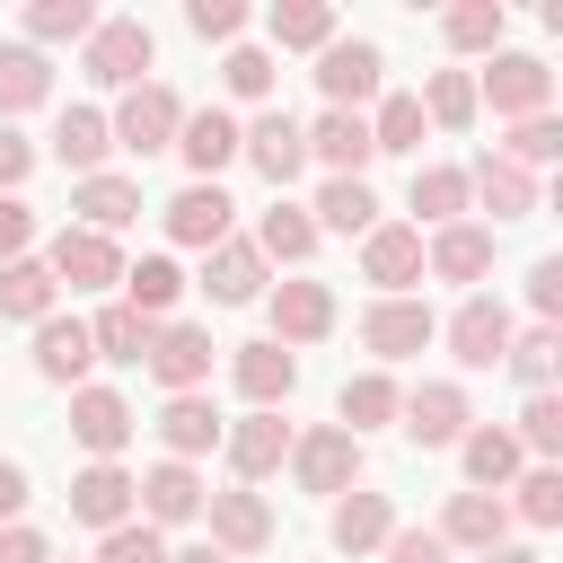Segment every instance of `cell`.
<instances>
[{
    "mask_svg": "<svg viewBox=\"0 0 563 563\" xmlns=\"http://www.w3.org/2000/svg\"><path fill=\"white\" fill-rule=\"evenodd\" d=\"M150 62H158V35H150L141 18H97L88 44H79V70H88L97 88H141Z\"/></svg>",
    "mask_w": 563,
    "mask_h": 563,
    "instance_id": "cell-1",
    "label": "cell"
},
{
    "mask_svg": "<svg viewBox=\"0 0 563 563\" xmlns=\"http://www.w3.org/2000/svg\"><path fill=\"white\" fill-rule=\"evenodd\" d=\"M176 123H185V97H176L167 79H141V88H123V106L106 114L114 150H132V158H158V150H176Z\"/></svg>",
    "mask_w": 563,
    "mask_h": 563,
    "instance_id": "cell-2",
    "label": "cell"
},
{
    "mask_svg": "<svg viewBox=\"0 0 563 563\" xmlns=\"http://www.w3.org/2000/svg\"><path fill=\"white\" fill-rule=\"evenodd\" d=\"M378 70H387V53H378L369 35H334V44L317 53V97H325L334 114H361V106L378 97Z\"/></svg>",
    "mask_w": 563,
    "mask_h": 563,
    "instance_id": "cell-3",
    "label": "cell"
},
{
    "mask_svg": "<svg viewBox=\"0 0 563 563\" xmlns=\"http://www.w3.org/2000/svg\"><path fill=\"white\" fill-rule=\"evenodd\" d=\"M493 97L501 123H528V114H554V70L537 53H493V70L475 79V106Z\"/></svg>",
    "mask_w": 563,
    "mask_h": 563,
    "instance_id": "cell-4",
    "label": "cell"
},
{
    "mask_svg": "<svg viewBox=\"0 0 563 563\" xmlns=\"http://www.w3.org/2000/svg\"><path fill=\"white\" fill-rule=\"evenodd\" d=\"M440 334H449L457 369H501V352H510V334H519V325H510V308H501L493 290H466V299H457V317H449Z\"/></svg>",
    "mask_w": 563,
    "mask_h": 563,
    "instance_id": "cell-5",
    "label": "cell"
},
{
    "mask_svg": "<svg viewBox=\"0 0 563 563\" xmlns=\"http://www.w3.org/2000/svg\"><path fill=\"white\" fill-rule=\"evenodd\" d=\"M396 422H405V440H413V449H457V440L475 431V413H466V387H457V378H422V387L396 405Z\"/></svg>",
    "mask_w": 563,
    "mask_h": 563,
    "instance_id": "cell-6",
    "label": "cell"
},
{
    "mask_svg": "<svg viewBox=\"0 0 563 563\" xmlns=\"http://www.w3.org/2000/svg\"><path fill=\"white\" fill-rule=\"evenodd\" d=\"M290 475H299V493H352L361 484V440L334 431V422L290 431Z\"/></svg>",
    "mask_w": 563,
    "mask_h": 563,
    "instance_id": "cell-7",
    "label": "cell"
},
{
    "mask_svg": "<svg viewBox=\"0 0 563 563\" xmlns=\"http://www.w3.org/2000/svg\"><path fill=\"white\" fill-rule=\"evenodd\" d=\"M44 273H53V290H114V282H123V255H114V238H97V229H53Z\"/></svg>",
    "mask_w": 563,
    "mask_h": 563,
    "instance_id": "cell-8",
    "label": "cell"
},
{
    "mask_svg": "<svg viewBox=\"0 0 563 563\" xmlns=\"http://www.w3.org/2000/svg\"><path fill=\"white\" fill-rule=\"evenodd\" d=\"M361 282H378V299H413V282H422V229L378 220L361 238Z\"/></svg>",
    "mask_w": 563,
    "mask_h": 563,
    "instance_id": "cell-9",
    "label": "cell"
},
{
    "mask_svg": "<svg viewBox=\"0 0 563 563\" xmlns=\"http://www.w3.org/2000/svg\"><path fill=\"white\" fill-rule=\"evenodd\" d=\"M132 431H141V422H132V405H123L114 387H70V440L88 449V466H114Z\"/></svg>",
    "mask_w": 563,
    "mask_h": 563,
    "instance_id": "cell-10",
    "label": "cell"
},
{
    "mask_svg": "<svg viewBox=\"0 0 563 563\" xmlns=\"http://www.w3.org/2000/svg\"><path fill=\"white\" fill-rule=\"evenodd\" d=\"M229 378H238L246 413H282V405H290V387H299V352H282L273 334H264V343H238Z\"/></svg>",
    "mask_w": 563,
    "mask_h": 563,
    "instance_id": "cell-11",
    "label": "cell"
},
{
    "mask_svg": "<svg viewBox=\"0 0 563 563\" xmlns=\"http://www.w3.org/2000/svg\"><path fill=\"white\" fill-rule=\"evenodd\" d=\"M132 510H141V528H185V519H202V475L158 457L150 475H132Z\"/></svg>",
    "mask_w": 563,
    "mask_h": 563,
    "instance_id": "cell-12",
    "label": "cell"
},
{
    "mask_svg": "<svg viewBox=\"0 0 563 563\" xmlns=\"http://www.w3.org/2000/svg\"><path fill=\"white\" fill-rule=\"evenodd\" d=\"M238 158L264 176V185H290L299 167H308V141H299V123L273 106V114H255V123H238Z\"/></svg>",
    "mask_w": 563,
    "mask_h": 563,
    "instance_id": "cell-13",
    "label": "cell"
},
{
    "mask_svg": "<svg viewBox=\"0 0 563 563\" xmlns=\"http://www.w3.org/2000/svg\"><path fill=\"white\" fill-rule=\"evenodd\" d=\"M440 334V317L422 308V299H369L361 308V343L378 352V361H405V352H422Z\"/></svg>",
    "mask_w": 563,
    "mask_h": 563,
    "instance_id": "cell-14",
    "label": "cell"
},
{
    "mask_svg": "<svg viewBox=\"0 0 563 563\" xmlns=\"http://www.w3.org/2000/svg\"><path fill=\"white\" fill-rule=\"evenodd\" d=\"M150 378H158L167 396H202V378H211V334H202V325H158V334H150Z\"/></svg>",
    "mask_w": 563,
    "mask_h": 563,
    "instance_id": "cell-15",
    "label": "cell"
},
{
    "mask_svg": "<svg viewBox=\"0 0 563 563\" xmlns=\"http://www.w3.org/2000/svg\"><path fill=\"white\" fill-rule=\"evenodd\" d=\"M220 457L238 466V484H264V475L290 457V422H282V413H238V422L220 431Z\"/></svg>",
    "mask_w": 563,
    "mask_h": 563,
    "instance_id": "cell-16",
    "label": "cell"
},
{
    "mask_svg": "<svg viewBox=\"0 0 563 563\" xmlns=\"http://www.w3.org/2000/svg\"><path fill=\"white\" fill-rule=\"evenodd\" d=\"M202 519H211V545H220L229 563L273 545V510H264V493H202Z\"/></svg>",
    "mask_w": 563,
    "mask_h": 563,
    "instance_id": "cell-17",
    "label": "cell"
},
{
    "mask_svg": "<svg viewBox=\"0 0 563 563\" xmlns=\"http://www.w3.org/2000/svg\"><path fill=\"white\" fill-rule=\"evenodd\" d=\"M176 150H185L194 185H220V167L238 158V114H229V106H194V114L176 123Z\"/></svg>",
    "mask_w": 563,
    "mask_h": 563,
    "instance_id": "cell-18",
    "label": "cell"
},
{
    "mask_svg": "<svg viewBox=\"0 0 563 563\" xmlns=\"http://www.w3.org/2000/svg\"><path fill=\"white\" fill-rule=\"evenodd\" d=\"M299 141H308V158L325 167V176H361L378 150H369V114H317V123H299Z\"/></svg>",
    "mask_w": 563,
    "mask_h": 563,
    "instance_id": "cell-19",
    "label": "cell"
},
{
    "mask_svg": "<svg viewBox=\"0 0 563 563\" xmlns=\"http://www.w3.org/2000/svg\"><path fill=\"white\" fill-rule=\"evenodd\" d=\"M334 334V290L325 282H282L273 290V343L299 352V343H325Z\"/></svg>",
    "mask_w": 563,
    "mask_h": 563,
    "instance_id": "cell-20",
    "label": "cell"
},
{
    "mask_svg": "<svg viewBox=\"0 0 563 563\" xmlns=\"http://www.w3.org/2000/svg\"><path fill=\"white\" fill-rule=\"evenodd\" d=\"M431 537L466 545V554H493V545H510V510H501V493H449V510H440Z\"/></svg>",
    "mask_w": 563,
    "mask_h": 563,
    "instance_id": "cell-21",
    "label": "cell"
},
{
    "mask_svg": "<svg viewBox=\"0 0 563 563\" xmlns=\"http://www.w3.org/2000/svg\"><path fill=\"white\" fill-rule=\"evenodd\" d=\"M325 537H334V554H378L387 537H396V501L387 493H334V519H325Z\"/></svg>",
    "mask_w": 563,
    "mask_h": 563,
    "instance_id": "cell-22",
    "label": "cell"
},
{
    "mask_svg": "<svg viewBox=\"0 0 563 563\" xmlns=\"http://www.w3.org/2000/svg\"><path fill=\"white\" fill-rule=\"evenodd\" d=\"M466 202H484L493 220H528V211H537V176L510 167L501 150H484V158L466 167Z\"/></svg>",
    "mask_w": 563,
    "mask_h": 563,
    "instance_id": "cell-23",
    "label": "cell"
},
{
    "mask_svg": "<svg viewBox=\"0 0 563 563\" xmlns=\"http://www.w3.org/2000/svg\"><path fill=\"white\" fill-rule=\"evenodd\" d=\"M70 211H79L70 229L114 238V229H132V220H141V185H132V176H114V167H106V176H79V185H70Z\"/></svg>",
    "mask_w": 563,
    "mask_h": 563,
    "instance_id": "cell-24",
    "label": "cell"
},
{
    "mask_svg": "<svg viewBox=\"0 0 563 563\" xmlns=\"http://www.w3.org/2000/svg\"><path fill=\"white\" fill-rule=\"evenodd\" d=\"M422 273H431V282H484V273H493V229H475V220H449V229H431V246H422Z\"/></svg>",
    "mask_w": 563,
    "mask_h": 563,
    "instance_id": "cell-25",
    "label": "cell"
},
{
    "mask_svg": "<svg viewBox=\"0 0 563 563\" xmlns=\"http://www.w3.org/2000/svg\"><path fill=\"white\" fill-rule=\"evenodd\" d=\"M202 290H211V308L264 299V255H255V238H220V246L202 255Z\"/></svg>",
    "mask_w": 563,
    "mask_h": 563,
    "instance_id": "cell-26",
    "label": "cell"
},
{
    "mask_svg": "<svg viewBox=\"0 0 563 563\" xmlns=\"http://www.w3.org/2000/svg\"><path fill=\"white\" fill-rule=\"evenodd\" d=\"M88 361H97L88 317H44V325H35V378H53V387H88Z\"/></svg>",
    "mask_w": 563,
    "mask_h": 563,
    "instance_id": "cell-27",
    "label": "cell"
},
{
    "mask_svg": "<svg viewBox=\"0 0 563 563\" xmlns=\"http://www.w3.org/2000/svg\"><path fill=\"white\" fill-rule=\"evenodd\" d=\"M220 431H229V422L211 413V396H167V405H158V449H167L176 466L211 457V449H220Z\"/></svg>",
    "mask_w": 563,
    "mask_h": 563,
    "instance_id": "cell-28",
    "label": "cell"
},
{
    "mask_svg": "<svg viewBox=\"0 0 563 563\" xmlns=\"http://www.w3.org/2000/svg\"><path fill=\"white\" fill-rule=\"evenodd\" d=\"M229 211H238V202H229L220 185H185L158 220H167V238H176V246H202V255H211V246L229 238Z\"/></svg>",
    "mask_w": 563,
    "mask_h": 563,
    "instance_id": "cell-29",
    "label": "cell"
},
{
    "mask_svg": "<svg viewBox=\"0 0 563 563\" xmlns=\"http://www.w3.org/2000/svg\"><path fill=\"white\" fill-rule=\"evenodd\" d=\"M70 519L97 528V537L123 528V519H132V475H123V466H79V475H70Z\"/></svg>",
    "mask_w": 563,
    "mask_h": 563,
    "instance_id": "cell-30",
    "label": "cell"
},
{
    "mask_svg": "<svg viewBox=\"0 0 563 563\" xmlns=\"http://www.w3.org/2000/svg\"><path fill=\"white\" fill-rule=\"evenodd\" d=\"M308 220H317V238H325V229H334V238H369V229H378V194H369L361 176H325L317 202H308Z\"/></svg>",
    "mask_w": 563,
    "mask_h": 563,
    "instance_id": "cell-31",
    "label": "cell"
},
{
    "mask_svg": "<svg viewBox=\"0 0 563 563\" xmlns=\"http://www.w3.org/2000/svg\"><path fill=\"white\" fill-rule=\"evenodd\" d=\"M457 457H466V493H501V484H519V466H528L501 422H475V431L457 440Z\"/></svg>",
    "mask_w": 563,
    "mask_h": 563,
    "instance_id": "cell-32",
    "label": "cell"
},
{
    "mask_svg": "<svg viewBox=\"0 0 563 563\" xmlns=\"http://www.w3.org/2000/svg\"><path fill=\"white\" fill-rule=\"evenodd\" d=\"M106 150H114L106 114H97V106H62V123H53V158H62L70 176H106Z\"/></svg>",
    "mask_w": 563,
    "mask_h": 563,
    "instance_id": "cell-33",
    "label": "cell"
},
{
    "mask_svg": "<svg viewBox=\"0 0 563 563\" xmlns=\"http://www.w3.org/2000/svg\"><path fill=\"white\" fill-rule=\"evenodd\" d=\"M396 405H405V387L387 378V369H361V378H343V396H334V431H378V422H396Z\"/></svg>",
    "mask_w": 563,
    "mask_h": 563,
    "instance_id": "cell-34",
    "label": "cell"
},
{
    "mask_svg": "<svg viewBox=\"0 0 563 563\" xmlns=\"http://www.w3.org/2000/svg\"><path fill=\"white\" fill-rule=\"evenodd\" d=\"M264 35L282 53H325L334 44V0H273L264 9Z\"/></svg>",
    "mask_w": 563,
    "mask_h": 563,
    "instance_id": "cell-35",
    "label": "cell"
},
{
    "mask_svg": "<svg viewBox=\"0 0 563 563\" xmlns=\"http://www.w3.org/2000/svg\"><path fill=\"white\" fill-rule=\"evenodd\" d=\"M44 97H53V62L35 44H0V123L9 114H35Z\"/></svg>",
    "mask_w": 563,
    "mask_h": 563,
    "instance_id": "cell-36",
    "label": "cell"
},
{
    "mask_svg": "<svg viewBox=\"0 0 563 563\" xmlns=\"http://www.w3.org/2000/svg\"><path fill=\"white\" fill-rule=\"evenodd\" d=\"M176 299H185L176 255H141V264H123V308H132V317H150V325H158Z\"/></svg>",
    "mask_w": 563,
    "mask_h": 563,
    "instance_id": "cell-37",
    "label": "cell"
},
{
    "mask_svg": "<svg viewBox=\"0 0 563 563\" xmlns=\"http://www.w3.org/2000/svg\"><path fill=\"white\" fill-rule=\"evenodd\" d=\"M53 273H44V255H18V264H0V317H18V325H44L53 317Z\"/></svg>",
    "mask_w": 563,
    "mask_h": 563,
    "instance_id": "cell-38",
    "label": "cell"
},
{
    "mask_svg": "<svg viewBox=\"0 0 563 563\" xmlns=\"http://www.w3.org/2000/svg\"><path fill=\"white\" fill-rule=\"evenodd\" d=\"M405 211H413V229H422V220H431V229H449V220L466 211V167H413Z\"/></svg>",
    "mask_w": 563,
    "mask_h": 563,
    "instance_id": "cell-39",
    "label": "cell"
},
{
    "mask_svg": "<svg viewBox=\"0 0 563 563\" xmlns=\"http://www.w3.org/2000/svg\"><path fill=\"white\" fill-rule=\"evenodd\" d=\"M255 255H264V264H308V255H317V220H308L299 202H273V211L255 220Z\"/></svg>",
    "mask_w": 563,
    "mask_h": 563,
    "instance_id": "cell-40",
    "label": "cell"
},
{
    "mask_svg": "<svg viewBox=\"0 0 563 563\" xmlns=\"http://www.w3.org/2000/svg\"><path fill=\"white\" fill-rule=\"evenodd\" d=\"M413 106H422V123H440V132H466V123H475V70H431Z\"/></svg>",
    "mask_w": 563,
    "mask_h": 563,
    "instance_id": "cell-41",
    "label": "cell"
},
{
    "mask_svg": "<svg viewBox=\"0 0 563 563\" xmlns=\"http://www.w3.org/2000/svg\"><path fill=\"white\" fill-rule=\"evenodd\" d=\"M422 106H413V88H396V97H378V114H369V150H387V158H413L422 150Z\"/></svg>",
    "mask_w": 563,
    "mask_h": 563,
    "instance_id": "cell-42",
    "label": "cell"
},
{
    "mask_svg": "<svg viewBox=\"0 0 563 563\" xmlns=\"http://www.w3.org/2000/svg\"><path fill=\"white\" fill-rule=\"evenodd\" d=\"M150 334H158V325H150V317H132L123 299L88 317V343H97V361H150Z\"/></svg>",
    "mask_w": 563,
    "mask_h": 563,
    "instance_id": "cell-43",
    "label": "cell"
},
{
    "mask_svg": "<svg viewBox=\"0 0 563 563\" xmlns=\"http://www.w3.org/2000/svg\"><path fill=\"white\" fill-rule=\"evenodd\" d=\"M510 440H519V457L554 466V457H563V396H554V387H537V396L519 405V431H510Z\"/></svg>",
    "mask_w": 563,
    "mask_h": 563,
    "instance_id": "cell-44",
    "label": "cell"
},
{
    "mask_svg": "<svg viewBox=\"0 0 563 563\" xmlns=\"http://www.w3.org/2000/svg\"><path fill=\"white\" fill-rule=\"evenodd\" d=\"M501 510L528 519V528H563V466H519V484H510Z\"/></svg>",
    "mask_w": 563,
    "mask_h": 563,
    "instance_id": "cell-45",
    "label": "cell"
},
{
    "mask_svg": "<svg viewBox=\"0 0 563 563\" xmlns=\"http://www.w3.org/2000/svg\"><path fill=\"white\" fill-rule=\"evenodd\" d=\"M88 26H97L88 0H26V44H35V53H44V44H88Z\"/></svg>",
    "mask_w": 563,
    "mask_h": 563,
    "instance_id": "cell-46",
    "label": "cell"
},
{
    "mask_svg": "<svg viewBox=\"0 0 563 563\" xmlns=\"http://www.w3.org/2000/svg\"><path fill=\"white\" fill-rule=\"evenodd\" d=\"M501 26H510L501 0H457V9L440 18V35H449L457 53H501Z\"/></svg>",
    "mask_w": 563,
    "mask_h": 563,
    "instance_id": "cell-47",
    "label": "cell"
},
{
    "mask_svg": "<svg viewBox=\"0 0 563 563\" xmlns=\"http://www.w3.org/2000/svg\"><path fill=\"white\" fill-rule=\"evenodd\" d=\"M554 361H563V334L554 325H528V334H510V352H501V369L537 396V387H554Z\"/></svg>",
    "mask_w": 563,
    "mask_h": 563,
    "instance_id": "cell-48",
    "label": "cell"
},
{
    "mask_svg": "<svg viewBox=\"0 0 563 563\" xmlns=\"http://www.w3.org/2000/svg\"><path fill=\"white\" fill-rule=\"evenodd\" d=\"M273 79H282V70H273V53H264V44H229V53H220V88H229V97L264 106V97H273Z\"/></svg>",
    "mask_w": 563,
    "mask_h": 563,
    "instance_id": "cell-49",
    "label": "cell"
},
{
    "mask_svg": "<svg viewBox=\"0 0 563 563\" xmlns=\"http://www.w3.org/2000/svg\"><path fill=\"white\" fill-rule=\"evenodd\" d=\"M501 158H510V167H554V158H563V114H528V123H510Z\"/></svg>",
    "mask_w": 563,
    "mask_h": 563,
    "instance_id": "cell-50",
    "label": "cell"
},
{
    "mask_svg": "<svg viewBox=\"0 0 563 563\" xmlns=\"http://www.w3.org/2000/svg\"><path fill=\"white\" fill-rule=\"evenodd\" d=\"M97 563H167V537H158V528H141V519H123V528H106V537H97Z\"/></svg>",
    "mask_w": 563,
    "mask_h": 563,
    "instance_id": "cell-51",
    "label": "cell"
},
{
    "mask_svg": "<svg viewBox=\"0 0 563 563\" xmlns=\"http://www.w3.org/2000/svg\"><path fill=\"white\" fill-rule=\"evenodd\" d=\"M185 26L202 44H238L246 35V0H185Z\"/></svg>",
    "mask_w": 563,
    "mask_h": 563,
    "instance_id": "cell-52",
    "label": "cell"
},
{
    "mask_svg": "<svg viewBox=\"0 0 563 563\" xmlns=\"http://www.w3.org/2000/svg\"><path fill=\"white\" fill-rule=\"evenodd\" d=\"M528 308H537V325L563 317V255H537L528 264Z\"/></svg>",
    "mask_w": 563,
    "mask_h": 563,
    "instance_id": "cell-53",
    "label": "cell"
},
{
    "mask_svg": "<svg viewBox=\"0 0 563 563\" xmlns=\"http://www.w3.org/2000/svg\"><path fill=\"white\" fill-rule=\"evenodd\" d=\"M26 176H35V141H26L18 123H0V194H18Z\"/></svg>",
    "mask_w": 563,
    "mask_h": 563,
    "instance_id": "cell-54",
    "label": "cell"
},
{
    "mask_svg": "<svg viewBox=\"0 0 563 563\" xmlns=\"http://www.w3.org/2000/svg\"><path fill=\"white\" fill-rule=\"evenodd\" d=\"M26 246H35V211H26L18 194H0V264H18Z\"/></svg>",
    "mask_w": 563,
    "mask_h": 563,
    "instance_id": "cell-55",
    "label": "cell"
},
{
    "mask_svg": "<svg viewBox=\"0 0 563 563\" xmlns=\"http://www.w3.org/2000/svg\"><path fill=\"white\" fill-rule=\"evenodd\" d=\"M378 554H387V563H449V545H440L431 528H396V537H387Z\"/></svg>",
    "mask_w": 563,
    "mask_h": 563,
    "instance_id": "cell-56",
    "label": "cell"
},
{
    "mask_svg": "<svg viewBox=\"0 0 563 563\" xmlns=\"http://www.w3.org/2000/svg\"><path fill=\"white\" fill-rule=\"evenodd\" d=\"M0 563H53V545H44V537L18 519V528H0Z\"/></svg>",
    "mask_w": 563,
    "mask_h": 563,
    "instance_id": "cell-57",
    "label": "cell"
},
{
    "mask_svg": "<svg viewBox=\"0 0 563 563\" xmlns=\"http://www.w3.org/2000/svg\"><path fill=\"white\" fill-rule=\"evenodd\" d=\"M26 493H35V484H26V466H18V457H0V528H18Z\"/></svg>",
    "mask_w": 563,
    "mask_h": 563,
    "instance_id": "cell-58",
    "label": "cell"
},
{
    "mask_svg": "<svg viewBox=\"0 0 563 563\" xmlns=\"http://www.w3.org/2000/svg\"><path fill=\"white\" fill-rule=\"evenodd\" d=\"M475 563H545L537 545H493V554H475Z\"/></svg>",
    "mask_w": 563,
    "mask_h": 563,
    "instance_id": "cell-59",
    "label": "cell"
},
{
    "mask_svg": "<svg viewBox=\"0 0 563 563\" xmlns=\"http://www.w3.org/2000/svg\"><path fill=\"white\" fill-rule=\"evenodd\" d=\"M167 563H229L220 545H194V554H167Z\"/></svg>",
    "mask_w": 563,
    "mask_h": 563,
    "instance_id": "cell-60",
    "label": "cell"
}]
</instances>
